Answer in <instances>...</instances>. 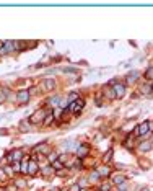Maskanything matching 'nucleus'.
<instances>
[{
  "instance_id": "obj_1",
  "label": "nucleus",
  "mask_w": 153,
  "mask_h": 191,
  "mask_svg": "<svg viewBox=\"0 0 153 191\" xmlns=\"http://www.w3.org/2000/svg\"><path fill=\"white\" fill-rule=\"evenodd\" d=\"M47 113H49V110H46V108H39L38 111H34L30 116V124H42Z\"/></svg>"
},
{
  "instance_id": "obj_2",
  "label": "nucleus",
  "mask_w": 153,
  "mask_h": 191,
  "mask_svg": "<svg viewBox=\"0 0 153 191\" xmlns=\"http://www.w3.org/2000/svg\"><path fill=\"white\" fill-rule=\"evenodd\" d=\"M150 127H151V123L150 121H143L142 124H138L135 127V132H134V136L135 137H147L148 134H150Z\"/></svg>"
},
{
  "instance_id": "obj_3",
  "label": "nucleus",
  "mask_w": 153,
  "mask_h": 191,
  "mask_svg": "<svg viewBox=\"0 0 153 191\" xmlns=\"http://www.w3.org/2000/svg\"><path fill=\"white\" fill-rule=\"evenodd\" d=\"M25 157V154L21 149H15V150H12L8 155H7V160L10 162V164H15V162H21Z\"/></svg>"
},
{
  "instance_id": "obj_4",
  "label": "nucleus",
  "mask_w": 153,
  "mask_h": 191,
  "mask_svg": "<svg viewBox=\"0 0 153 191\" xmlns=\"http://www.w3.org/2000/svg\"><path fill=\"white\" fill-rule=\"evenodd\" d=\"M83 106H85V101L82 100V98H78L77 101H74V103H70L69 105V108L67 110H70L72 113H74V115H77V113H80L83 110Z\"/></svg>"
},
{
  "instance_id": "obj_5",
  "label": "nucleus",
  "mask_w": 153,
  "mask_h": 191,
  "mask_svg": "<svg viewBox=\"0 0 153 191\" xmlns=\"http://www.w3.org/2000/svg\"><path fill=\"white\" fill-rule=\"evenodd\" d=\"M112 90H114L116 98H117V100L124 98V95H126V85H124V83H116L114 87H112Z\"/></svg>"
},
{
  "instance_id": "obj_6",
  "label": "nucleus",
  "mask_w": 153,
  "mask_h": 191,
  "mask_svg": "<svg viewBox=\"0 0 153 191\" xmlns=\"http://www.w3.org/2000/svg\"><path fill=\"white\" fill-rule=\"evenodd\" d=\"M30 91L28 90H21V91H18L17 93V101L20 103V105H25V103H28V100H30Z\"/></svg>"
},
{
  "instance_id": "obj_7",
  "label": "nucleus",
  "mask_w": 153,
  "mask_h": 191,
  "mask_svg": "<svg viewBox=\"0 0 153 191\" xmlns=\"http://www.w3.org/2000/svg\"><path fill=\"white\" fill-rule=\"evenodd\" d=\"M96 173L99 175V178H106V176L111 175V168H109L108 165H99L96 168Z\"/></svg>"
},
{
  "instance_id": "obj_8",
  "label": "nucleus",
  "mask_w": 153,
  "mask_h": 191,
  "mask_svg": "<svg viewBox=\"0 0 153 191\" xmlns=\"http://www.w3.org/2000/svg\"><path fill=\"white\" fill-rule=\"evenodd\" d=\"M88 152H90V147L88 145H82V144H80V147L77 149L75 155H77V159H83V157L88 155Z\"/></svg>"
},
{
  "instance_id": "obj_9",
  "label": "nucleus",
  "mask_w": 153,
  "mask_h": 191,
  "mask_svg": "<svg viewBox=\"0 0 153 191\" xmlns=\"http://www.w3.org/2000/svg\"><path fill=\"white\" fill-rule=\"evenodd\" d=\"M80 147L78 142H74V140H67V142H64V149L67 152H77V149Z\"/></svg>"
},
{
  "instance_id": "obj_10",
  "label": "nucleus",
  "mask_w": 153,
  "mask_h": 191,
  "mask_svg": "<svg viewBox=\"0 0 153 191\" xmlns=\"http://www.w3.org/2000/svg\"><path fill=\"white\" fill-rule=\"evenodd\" d=\"M38 172H39L38 162L30 160V164H28V175H38Z\"/></svg>"
},
{
  "instance_id": "obj_11",
  "label": "nucleus",
  "mask_w": 153,
  "mask_h": 191,
  "mask_svg": "<svg viewBox=\"0 0 153 191\" xmlns=\"http://www.w3.org/2000/svg\"><path fill=\"white\" fill-rule=\"evenodd\" d=\"M34 152H38L41 155H49L50 154V147H49V144H41L38 147H34Z\"/></svg>"
},
{
  "instance_id": "obj_12",
  "label": "nucleus",
  "mask_w": 153,
  "mask_h": 191,
  "mask_svg": "<svg viewBox=\"0 0 153 191\" xmlns=\"http://www.w3.org/2000/svg\"><path fill=\"white\" fill-rule=\"evenodd\" d=\"M42 88L50 91V90H54L55 88V82L54 79H44V82H42Z\"/></svg>"
},
{
  "instance_id": "obj_13",
  "label": "nucleus",
  "mask_w": 153,
  "mask_h": 191,
  "mask_svg": "<svg viewBox=\"0 0 153 191\" xmlns=\"http://www.w3.org/2000/svg\"><path fill=\"white\" fill-rule=\"evenodd\" d=\"M8 95H10V88H7V87H2V88H0V105L7 101Z\"/></svg>"
},
{
  "instance_id": "obj_14",
  "label": "nucleus",
  "mask_w": 153,
  "mask_h": 191,
  "mask_svg": "<svg viewBox=\"0 0 153 191\" xmlns=\"http://www.w3.org/2000/svg\"><path fill=\"white\" fill-rule=\"evenodd\" d=\"M127 181V178H126V175H121V173H117V175H114L112 176V183L114 185H122V183H126Z\"/></svg>"
},
{
  "instance_id": "obj_15",
  "label": "nucleus",
  "mask_w": 153,
  "mask_h": 191,
  "mask_svg": "<svg viewBox=\"0 0 153 191\" xmlns=\"http://www.w3.org/2000/svg\"><path fill=\"white\" fill-rule=\"evenodd\" d=\"M54 111L52 110H50L49 113H47V115H46V118H44V121H42V126H50V124H52L54 123Z\"/></svg>"
},
{
  "instance_id": "obj_16",
  "label": "nucleus",
  "mask_w": 153,
  "mask_h": 191,
  "mask_svg": "<svg viewBox=\"0 0 153 191\" xmlns=\"http://www.w3.org/2000/svg\"><path fill=\"white\" fill-rule=\"evenodd\" d=\"M151 142H148V140H143V142H140L138 144V150L140 152H148V150H151Z\"/></svg>"
},
{
  "instance_id": "obj_17",
  "label": "nucleus",
  "mask_w": 153,
  "mask_h": 191,
  "mask_svg": "<svg viewBox=\"0 0 153 191\" xmlns=\"http://www.w3.org/2000/svg\"><path fill=\"white\" fill-rule=\"evenodd\" d=\"M138 77H140V72H137V70H132V72H130V74H127V83H134L137 79H138Z\"/></svg>"
},
{
  "instance_id": "obj_18",
  "label": "nucleus",
  "mask_w": 153,
  "mask_h": 191,
  "mask_svg": "<svg viewBox=\"0 0 153 191\" xmlns=\"http://www.w3.org/2000/svg\"><path fill=\"white\" fill-rule=\"evenodd\" d=\"M28 164H30V160H28V159H23L20 162V173L28 175Z\"/></svg>"
},
{
  "instance_id": "obj_19",
  "label": "nucleus",
  "mask_w": 153,
  "mask_h": 191,
  "mask_svg": "<svg viewBox=\"0 0 153 191\" xmlns=\"http://www.w3.org/2000/svg\"><path fill=\"white\" fill-rule=\"evenodd\" d=\"M39 172L44 175V176H49V175H52L54 173V168H52V165H47V167H44L42 170H39Z\"/></svg>"
},
{
  "instance_id": "obj_20",
  "label": "nucleus",
  "mask_w": 153,
  "mask_h": 191,
  "mask_svg": "<svg viewBox=\"0 0 153 191\" xmlns=\"http://www.w3.org/2000/svg\"><path fill=\"white\" fill-rule=\"evenodd\" d=\"M111 188H112L111 181H104V183H101V185H99V191H111Z\"/></svg>"
},
{
  "instance_id": "obj_21",
  "label": "nucleus",
  "mask_w": 153,
  "mask_h": 191,
  "mask_svg": "<svg viewBox=\"0 0 153 191\" xmlns=\"http://www.w3.org/2000/svg\"><path fill=\"white\" fill-rule=\"evenodd\" d=\"M47 160H49V164L52 165L54 162H57V160H59V154H57V152H50V154L47 155Z\"/></svg>"
},
{
  "instance_id": "obj_22",
  "label": "nucleus",
  "mask_w": 153,
  "mask_h": 191,
  "mask_svg": "<svg viewBox=\"0 0 153 191\" xmlns=\"http://www.w3.org/2000/svg\"><path fill=\"white\" fill-rule=\"evenodd\" d=\"M78 98H80V96H78V93H77V91H72V93H70V95L67 96V103L70 105V103H74V101H77Z\"/></svg>"
},
{
  "instance_id": "obj_23",
  "label": "nucleus",
  "mask_w": 153,
  "mask_h": 191,
  "mask_svg": "<svg viewBox=\"0 0 153 191\" xmlns=\"http://www.w3.org/2000/svg\"><path fill=\"white\" fill-rule=\"evenodd\" d=\"M143 79H147V80H153V67H148L147 70H145Z\"/></svg>"
},
{
  "instance_id": "obj_24",
  "label": "nucleus",
  "mask_w": 153,
  "mask_h": 191,
  "mask_svg": "<svg viewBox=\"0 0 153 191\" xmlns=\"http://www.w3.org/2000/svg\"><path fill=\"white\" fill-rule=\"evenodd\" d=\"M3 170H5V173H7V176H8V178H12L13 175H15V172H13V167L12 165H5V167H2Z\"/></svg>"
},
{
  "instance_id": "obj_25",
  "label": "nucleus",
  "mask_w": 153,
  "mask_h": 191,
  "mask_svg": "<svg viewBox=\"0 0 153 191\" xmlns=\"http://www.w3.org/2000/svg\"><path fill=\"white\" fill-rule=\"evenodd\" d=\"M111 159H112V150L109 149V150L103 155V162H104V164H108V162H111Z\"/></svg>"
},
{
  "instance_id": "obj_26",
  "label": "nucleus",
  "mask_w": 153,
  "mask_h": 191,
  "mask_svg": "<svg viewBox=\"0 0 153 191\" xmlns=\"http://www.w3.org/2000/svg\"><path fill=\"white\" fill-rule=\"evenodd\" d=\"M103 91H98V93H96V96H94V101H96V105L98 106H101V105H103V103H101V101H103Z\"/></svg>"
},
{
  "instance_id": "obj_27",
  "label": "nucleus",
  "mask_w": 153,
  "mask_h": 191,
  "mask_svg": "<svg viewBox=\"0 0 153 191\" xmlns=\"http://www.w3.org/2000/svg\"><path fill=\"white\" fill-rule=\"evenodd\" d=\"M103 95H106L108 98H111V100H114V98H116V93H114V90H112V88H108V90H106V93H103Z\"/></svg>"
},
{
  "instance_id": "obj_28",
  "label": "nucleus",
  "mask_w": 153,
  "mask_h": 191,
  "mask_svg": "<svg viewBox=\"0 0 153 191\" xmlns=\"http://www.w3.org/2000/svg\"><path fill=\"white\" fill-rule=\"evenodd\" d=\"M52 168L54 170H62L64 168V164H62L60 160H57V162H54V164H52Z\"/></svg>"
},
{
  "instance_id": "obj_29",
  "label": "nucleus",
  "mask_w": 153,
  "mask_h": 191,
  "mask_svg": "<svg viewBox=\"0 0 153 191\" xmlns=\"http://www.w3.org/2000/svg\"><path fill=\"white\" fill-rule=\"evenodd\" d=\"M8 180V176H7V173H5V170L0 167V181H7Z\"/></svg>"
},
{
  "instance_id": "obj_30",
  "label": "nucleus",
  "mask_w": 153,
  "mask_h": 191,
  "mask_svg": "<svg viewBox=\"0 0 153 191\" xmlns=\"http://www.w3.org/2000/svg\"><path fill=\"white\" fill-rule=\"evenodd\" d=\"M20 127H21V131H25V132L30 131V124L25 123V121H21V123H20Z\"/></svg>"
},
{
  "instance_id": "obj_31",
  "label": "nucleus",
  "mask_w": 153,
  "mask_h": 191,
  "mask_svg": "<svg viewBox=\"0 0 153 191\" xmlns=\"http://www.w3.org/2000/svg\"><path fill=\"white\" fill-rule=\"evenodd\" d=\"M90 180H93V181H98V180H99V175L96 173V170L90 173Z\"/></svg>"
},
{
  "instance_id": "obj_32",
  "label": "nucleus",
  "mask_w": 153,
  "mask_h": 191,
  "mask_svg": "<svg viewBox=\"0 0 153 191\" xmlns=\"http://www.w3.org/2000/svg\"><path fill=\"white\" fill-rule=\"evenodd\" d=\"M12 167H13V172H20V162H15Z\"/></svg>"
},
{
  "instance_id": "obj_33",
  "label": "nucleus",
  "mask_w": 153,
  "mask_h": 191,
  "mask_svg": "<svg viewBox=\"0 0 153 191\" xmlns=\"http://www.w3.org/2000/svg\"><path fill=\"white\" fill-rule=\"evenodd\" d=\"M80 189H82V186H80V185H72L70 186V191H80Z\"/></svg>"
},
{
  "instance_id": "obj_34",
  "label": "nucleus",
  "mask_w": 153,
  "mask_h": 191,
  "mask_svg": "<svg viewBox=\"0 0 153 191\" xmlns=\"http://www.w3.org/2000/svg\"><path fill=\"white\" fill-rule=\"evenodd\" d=\"M28 91H30V95H34V93H36V91H38V88H36V87H33L31 90H28Z\"/></svg>"
},
{
  "instance_id": "obj_35",
  "label": "nucleus",
  "mask_w": 153,
  "mask_h": 191,
  "mask_svg": "<svg viewBox=\"0 0 153 191\" xmlns=\"http://www.w3.org/2000/svg\"><path fill=\"white\" fill-rule=\"evenodd\" d=\"M7 191H17V186H8V188H7Z\"/></svg>"
},
{
  "instance_id": "obj_36",
  "label": "nucleus",
  "mask_w": 153,
  "mask_h": 191,
  "mask_svg": "<svg viewBox=\"0 0 153 191\" xmlns=\"http://www.w3.org/2000/svg\"><path fill=\"white\" fill-rule=\"evenodd\" d=\"M49 191H60V189H59V188H50Z\"/></svg>"
},
{
  "instance_id": "obj_37",
  "label": "nucleus",
  "mask_w": 153,
  "mask_h": 191,
  "mask_svg": "<svg viewBox=\"0 0 153 191\" xmlns=\"http://www.w3.org/2000/svg\"><path fill=\"white\" fill-rule=\"evenodd\" d=\"M80 191H88V189H86V188H82V189H80Z\"/></svg>"
},
{
  "instance_id": "obj_38",
  "label": "nucleus",
  "mask_w": 153,
  "mask_h": 191,
  "mask_svg": "<svg viewBox=\"0 0 153 191\" xmlns=\"http://www.w3.org/2000/svg\"><path fill=\"white\" fill-rule=\"evenodd\" d=\"M0 191H7V189H5V188H0Z\"/></svg>"
},
{
  "instance_id": "obj_39",
  "label": "nucleus",
  "mask_w": 153,
  "mask_h": 191,
  "mask_svg": "<svg viewBox=\"0 0 153 191\" xmlns=\"http://www.w3.org/2000/svg\"><path fill=\"white\" fill-rule=\"evenodd\" d=\"M151 91H153V85H151Z\"/></svg>"
},
{
  "instance_id": "obj_40",
  "label": "nucleus",
  "mask_w": 153,
  "mask_h": 191,
  "mask_svg": "<svg viewBox=\"0 0 153 191\" xmlns=\"http://www.w3.org/2000/svg\"><path fill=\"white\" fill-rule=\"evenodd\" d=\"M142 191H148V189H142Z\"/></svg>"
},
{
  "instance_id": "obj_41",
  "label": "nucleus",
  "mask_w": 153,
  "mask_h": 191,
  "mask_svg": "<svg viewBox=\"0 0 153 191\" xmlns=\"http://www.w3.org/2000/svg\"><path fill=\"white\" fill-rule=\"evenodd\" d=\"M151 145H153V140H151Z\"/></svg>"
},
{
  "instance_id": "obj_42",
  "label": "nucleus",
  "mask_w": 153,
  "mask_h": 191,
  "mask_svg": "<svg viewBox=\"0 0 153 191\" xmlns=\"http://www.w3.org/2000/svg\"><path fill=\"white\" fill-rule=\"evenodd\" d=\"M98 191H99V189H98Z\"/></svg>"
}]
</instances>
